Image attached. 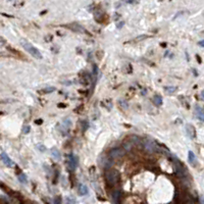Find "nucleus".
Wrapping results in <instances>:
<instances>
[{
    "label": "nucleus",
    "mask_w": 204,
    "mask_h": 204,
    "mask_svg": "<svg viewBox=\"0 0 204 204\" xmlns=\"http://www.w3.org/2000/svg\"><path fill=\"white\" fill-rule=\"evenodd\" d=\"M201 97H202V99L204 100V91L201 92Z\"/></svg>",
    "instance_id": "25"
},
{
    "label": "nucleus",
    "mask_w": 204,
    "mask_h": 204,
    "mask_svg": "<svg viewBox=\"0 0 204 204\" xmlns=\"http://www.w3.org/2000/svg\"><path fill=\"white\" fill-rule=\"evenodd\" d=\"M190 204H195V203H193V202H191V203H190Z\"/></svg>",
    "instance_id": "27"
},
{
    "label": "nucleus",
    "mask_w": 204,
    "mask_h": 204,
    "mask_svg": "<svg viewBox=\"0 0 204 204\" xmlns=\"http://www.w3.org/2000/svg\"><path fill=\"white\" fill-rule=\"evenodd\" d=\"M37 124H38V125H40V124H42V120H37Z\"/></svg>",
    "instance_id": "26"
},
{
    "label": "nucleus",
    "mask_w": 204,
    "mask_h": 204,
    "mask_svg": "<svg viewBox=\"0 0 204 204\" xmlns=\"http://www.w3.org/2000/svg\"><path fill=\"white\" fill-rule=\"evenodd\" d=\"M68 28H69L71 30L75 31V32H84V29H83L81 26L78 24H71L68 26Z\"/></svg>",
    "instance_id": "11"
},
{
    "label": "nucleus",
    "mask_w": 204,
    "mask_h": 204,
    "mask_svg": "<svg viewBox=\"0 0 204 204\" xmlns=\"http://www.w3.org/2000/svg\"><path fill=\"white\" fill-rule=\"evenodd\" d=\"M30 130H31L30 126L26 125V126H24V128H23V133H24V134H28L29 132H30Z\"/></svg>",
    "instance_id": "19"
},
{
    "label": "nucleus",
    "mask_w": 204,
    "mask_h": 204,
    "mask_svg": "<svg viewBox=\"0 0 204 204\" xmlns=\"http://www.w3.org/2000/svg\"><path fill=\"white\" fill-rule=\"evenodd\" d=\"M1 160L3 161V163H4L6 167H14V161H12L11 159L8 157V155H6V153L3 152V151L1 152Z\"/></svg>",
    "instance_id": "6"
},
{
    "label": "nucleus",
    "mask_w": 204,
    "mask_h": 204,
    "mask_svg": "<svg viewBox=\"0 0 204 204\" xmlns=\"http://www.w3.org/2000/svg\"><path fill=\"white\" fill-rule=\"evenodd\" d=\"M186 129H187V134H188V136L190 137V139H194V138H195V136H196L195 128H194L192 125H187Z\"/></svg>",
    "instance_id": "8"
},
{
    "label": "nucleus",
    "mask_w": 204,
    "mask_h": 204,
    "mask_svg": "<svg viewBox=\"0 0 204 204\" xmlns=\"http://www.w3.org/2000/svg\"><path fill=\"white\" fill-rule=\"evenodd\" d=\"M18 180H20L21 183H23V184L27 183V177H26L24 174H20V175H18Z\"/></svg>",
    "instance_id": "15"
},
{
    "label": "nucleus",
    "mask_w": 204,
    "mask_h": 204,
    "mask_svg": "<svg viewBox=\"0 0 204 204\" xmlns=\"http://www.w3.org/2000/svg\"><path fill=\"white\" fill-rule=\"evenodd\" d=\"M54 204H61V197L57 196L55 199H54Z\"/></svg>",
    "instance_id": "20"
},
{
    "label": "nucleus",
    "mask_w": 204,
    "mask_h": 204,
    "mask_svg": "<svg viewBox=\"0 0 204 204\" xmlns=\"http://www.w3.org/2000/svg\"><path fill=\"white\" fill-rule=\"evenodd\" d=\"M188 160H189L191 165L195 167V163H196V155L194 154L193 151H189V153H188Z\"/></svg>",
    "instance_id": "10"
},
{
    "label": "nucleus",
    "mask_w": 204,
    "mask_h": 204,
    "mask_svg": "<svg viewBox=\"0 0 204 204\" xmlns=\"http://www.w3.org/2000/svg\"><path fill=\"white\" fill-rule=\"evenodd\" d=\"M78 167V157L74 154L69 155V167L72 171L76 170V167Z\"/></svg>",
    "instance_id": "5"
},
{
    "label": "nucleus",
    "mask_w": 204,
    "mask_h": 204,
    "mask_svg": "<svg viewBox=\"0 0 204 204\" xmlns=\"http://www.w3.org/2000/svg\"><path fill=\"white\" fill-rule=\"evenodd\" d=\"M164 90H165V93L174 94L175 92L177 91V87H175V86H167V87H164Z\"/></svg>",
    "instance_id": "13"
},
{
    "label": "nucleus",
    "mask_w": 204,
    "mask_h": 204,
    "mask_svg": "<svg viewBox=\"0 0 204 204\" xmlns=\"http://www.w3.org/2000/svg\"><path fill=\"white\" fill-rule=\"evenodd\" d=\"M21 45L23 46V48H24L26 51H27V52L30 53L32 56L35 57V58H37V59H41V58H42V54H41L40 51L38 50L36 47H34L33 45H32L31 43H29L28 41L22 40V41H21Z\"/></svg>",
    "instance_id": "1"
},
{
    "label": "nucleus",
    "mask_w": 204,
    "mask_h": 204,
    "mask_svg": "<svg viewBox=\"0 0 204 204\" xmlns=\"http://www.w3.org/2000/svg\"><path fill=\"white\" fill-rule=\"evenodd\" d=\"M105 178L110 186H114L120 182V174L116 170H109L105 174Z\"/></svg>",
    "instance_id": "2"
},
{
    "label": "nucleus",
    "mask_w": 204,
    "mask_h": 204,
    "mask_svg": "<svg viewBox=\"0 0 204 204\" xmlns=\"http://www.w3.org/2000/svg\"><path fill=\"white\" fill-rule=\"evenodd\" d=\"M153 101H154L156 106H160L162 104V98L160 95H155L154 98H153Z\"/></svg>",
    "instance_id": "14"
},
{
    "label": "nucleus",
    "mask_w": 204,
    "mask_h": 204,
    "mask_svg": "<svg viewBox=\"0 0 204 204\" xmlns=\"http://www.w3.org/2000/svg\"><path fill=\"white\" fill-rule=\"evenodd\" d=\"M199 45L201 46V47H204V40L200 41V42H199Z\"/></svg>",
    "instance_id": "23"
},
{
    "label": "nucleus",
    "mask_w": 204,
    "mask_h": 204,
    "mask_svg": "<svg viewBox=\"0 0 204 204\" xmlns=\"http://www.w3.org/2000/svg\"><path fill=\"white\" fill-rule=\"evenodd\" d=\"M125 155V150L123 148H113L109 151V156L111 158H120Z\"/></svg>",
    "instance_id": "3"
},
{
    "label": "nucleus",
    "mask_w": 204,
    "mask_h": 204,
    "mask_svg": "<svg viewBox=\"0 0 204 204\" xmlns=\"http://www.w3.org/2000/svg\"><path fill=\"white\" fill-rule=\"evenodd\" d=\"M55 91V88L54 87H49V88H46L44 89V91H42L43 93H52V92Z\"/></svg>",
    "instance_id": "18"
},
{
    "label": "nucleus",
    "mask_w": 204,
    "mask_h": 204,
    "mask_svg": "<svg viewBox=\"0 0 204 204\" xmlns=\"http://www.w3.org/2000/svg\"><path fill=\"white\" fill-rule=\"evenodd\" d=\"M79 194H80V195H82V196L87 195V194H88V188H87V186H85V185H80V187H79Z\"/></svg>",
    "instance_id": "12"
},
{
    "label": "nucleus",
    "mask_w": 204,
    "mask_h": 204,
    "mask_svg": "<svg viewBox=\"0 0 204 204\" xmlns=\"http://www.w3.org/2000/svg\"><path fill=\"white\" fill-rule=\"evenodd\" d=\"M65 204H76V200L73 197H66Z\"/></svg>",
    "instance_id": "17"
},
{
    "label": "nucleus",
    "mask_w": 204,
    "mask_h": 204,
    "mask_svg": "<svg viewBox=\"0 0 204 204\" xmlns=\"http://www.w3.org/2000/svg\"><path fill=\"white\" fill-rule=\"evenodd\" d=\"M51 155H52L54 160H56V161H59L60 159H61V155H60V152L57 148L51 149Z\"/></svg>",
    "instance_id": "9"
},
{
    "label": "nucleus",
    "mask_w": 204,
    "mask_h": 204,
    "mask_svg": "<svg viewBox=\"0 0 204 204\" xmlns=\"http://www.w3.org/2000/svg\"><path fill=\"white\" fill-rule=\"evenodd\" d=\"M145 38H147V36H140L138 38H136V41H140V40H142V39H145Z\"/></svg>",
    "instance_id": "22"
},
{
    "label": "nucleus",
    "mask_w": 204,
    "mask_h": 204,
    "mask_svg": "<svg viewBox=\"0 0 204 204\" xmlns=\"http://www.w3.org/2000/svg\"><path fill=\"white\" fill-rule=\"evenodd\" d=\"M200 204H204V198H203V197L200 198Z\"/></svg>",
    "instance_id": "24"
},
{
    "label": "nucleus",
    "mask_w": 204,
    "mask_h": 204,
    "mask_svg": "<svg viewBox=\"0 0 204 204\" xmlns=\"http://www.w3.org/2000/svg\"><path fill=\"white\" fill-rule=\"evenodd\" d=\"M143 147H144L145 150L148 151V152H154L156 150L155 143L153 141H151V140H149V139L144 140V142H143Z\"/></svg>",
    "instance_id": "4"
},
{
    "label": "nucleus",
    "mask_w": 204,
    "mask_h": 204,
    "mask_svg": "<svg viewBox=\"0 0 204 204\" xmlns=\"http://www.w3.org/2000/svg\"><path fill=\"white\" fill-rule=\"evenodd\" d=\"M38 149H39V150H40V151H42V152H44V151H45V150H46V148H45V147H44V146H43V145H38Z\"/></svg>",
    "instance_id": "21"
},
{
    "label": "nucleus",
    "mask_w": 204,
    "mask_h": 204,
    "mask_svg": "<svg viewBox=\"0 0 204 204\" xmlns=\"http://www.w3.org/2000/svg\"><path fill=\"white\" fill-rule=\"evenodd\" d=\"M197 111H198V114H197L198 119H199V120H203V122H204V113L202 112V110L198 107V108H197Z\"/></svg>",
    "instance_id": "16"
},
{
    "label": "nucleus",
    "mask_w": 204,
    "mask_h": 204,
    "mask_svg": "<svg viewBox=\"0 0 204 204\" xmlns=\"http://www.w3.org/2000/svg\"><path fill=\"white\" fill-rule=\"evenodd\" d=\"M122 196L123 193L120 190H116L112 193V200L114 204H120V201H122Z\"/></svg>",
    "instance_id": "7"
}]
</instances>
